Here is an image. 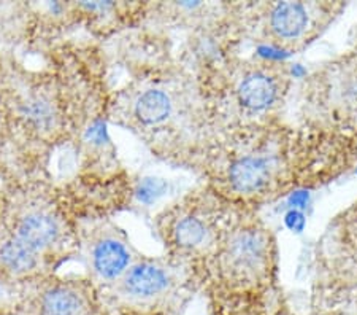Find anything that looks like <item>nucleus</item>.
Wrapping results in <instances>:
<instances>
[{
  "instance_id": "f257e3e1",
  "label": "nucleus",
  "mask_w": 357,
  "mask_h": 315,
  "mask_svg": "<svg viewBox=\"0 0 357 315\" xmlns=\"http://www.w3.org/2000/svg\"><path fill=\"white\" fill-rule=\"evenodd\" d=\"M276 172L275 156L246 154L235 159L229 168V182L238 193H261L270 185Z\"/></svg>"
},
{
  "instance_id": "f03ea898",
  "label": "nucleus",
  "mask_w": 357,
  "mask_h": 315,
  "mask_svg": "<svg viewBox=\"0 0 357 315\" xmlns=\"http://www.w3.org/2000/svg\"><path fill=\"white\" fill-rule=\"evenodd\" d=\"M32 315H92V307L77 290L53 286L36 301Z\"/></svg>"
},
{
  "instance_id": "7ed1b4c3",
  "label": "nucleus",
  "mask_w": 357,
  "mask_h": 315,
  "mask_svg": "<svg viewBox=\"0 0 357 315\" xmlns=\"http://www.w3.org/2000/svg\"><path fill=\"white\" fill-rule=\"evenodd\" d=\"M169 286L167 274L153 265H138L124 279V293L134 300L148 301L162 295Z\"/></svg>"
},
{
  "instance_id": "20e7f679",
  "label": "nucleus",
  "mask_w": 357,
  "mask_h": 315,
  "mask_svg": "<svg viewBox=\"0 0 357 315\" xmlns=\"http://www.w3.org/2000/svg\"><path fill=\"white\" fill-rule=\"evenodd\" d=\"M276 83L272 77L264 72H252L246 75L238 86V97L241 104L251 110H264L273 104L276 97Z\"/></svg>"
},
{
  "instance_id": "39448f33",
  "label": "nucleus",
  "mask_w": 357,
  "mask_h": 315,
  "mask_svg": "<svg viewBox=\"0 0 357 315\" xmlns=\"http://www.w3.org/2000/svg\"><path fill=\"white\" fill-rule=\"evenodd\" d=\"M266 240L259 233L246 231L238 234L229 247L230 263L238 269H256L266 260Z\"/></svg>"
},
{
  "instance_id": "423d86ee",
  "label": "nucleus",
  "mask_w": 357,
  "mask_h": 315,
  "mask_svg": "<svg viewBox=\"0 0 357 315\" xmlns=\"http://www.w3.org/2000/svg\"><path fill=\"white\" fill-rule=\"evenodd\" d=\"M20 239L33 250L48 247L57 239L59 226L53 217L45 214H31L22 219L20 225Z\"/></svg>"
},
{
  "instance_id": "0eeeda50",
  "label": "nucleus",
  "mask_w": 357,
  "mask_h": 315,
  "mask_svg": "<svg viewBox=\"0 0 357 315\" xmlns=\"http://www.w3.org/2000/svg\"><path fill=\"white\" fill-rule=\"evenodd\" d=\"M308 24V11L298 2L278 3L272 11V27L281 38L298 37Z\"/></svg>"
},
{
  "instance_id": "6e6552de",
  "label": "nucleus",
  "mask_w": 357,
  "mask_h": 315,
  "mask_svg": "<svg viewBox=\"0 0 357 315\" xmlns=\"http://www.w3.org/2000/svg\"><path fill=\"white\" fill-rule=\"evenodd\" d=\"M129 254L123 244L116 240H103L94 251V266L105 279H114L126 271Z\"/></svg>"
},
{
  "instance_id": "1a4fd4ad",
  "label": "nucleus",
  "mask_w": 357,
  "mask_h": 315,
  "mask_svg": "<svg viewBox=\"0 0 357 315\" xmlns=\"http://www.w3.org/2000/svg\"><path fill=\"white\" fill-rule=\"evenodd\" d=\"M170 107L172 104L169 96L159 89H151L140 96V99L137 101L135 112L140 122L146 124H156L169 117Z\"/></svg>"
},
{
  "instance_id": "9d476101",
  "label": "nucleus",
  "mask_w": 357,
  "mask_h": 315,
  "mask_svg": "<svg viewBox=\"0 0 357 315\" xmlns=\"http://www.w3.org/2000/svg\"><path fill=\"white\" fill-rule=\"evenodd\" d=\"M0 260L5 266L15 272H27L36 266V250L29 247L22 240L13 239L0 249Z\"/></svg>"
},
{
  "instance_id": "9b49d317",
  "label": "nucleus",
  "mask_w": 357,
  "mask_h": 315,
  "mask_svg": "<svg viewBox=\"0 0 357 315\" xmlns=\"http://www.w3.org/2000/svg\"><path fill=\"white\" fill-rule=\"evenodd\" d=\"M175 239L181 247H195L205 239V225L199 219L186 217V219L178 221L175 228Z\"/></svg>"
},
{
  "instance_id": "f8f14e48",
  "label": "nucleus",
  "mask_w": 357,
  "mask_h": 315,
  "mask_svg": "<svg viewBox=\"0 0 357 315\" xmlns=\"http://www.w3.org/2000/svg\"><path fill=\"white\" fill-rule=\"evenodd\" d=\"M167 190V183L159 179H145L142 180L137 188V199L143 204H151L159 196H162Z\"/></svg>"
}]
</instances>
